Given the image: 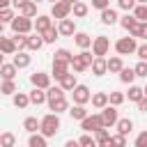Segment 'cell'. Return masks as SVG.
I'll return each instance as SVG.
<instances>
[{
  "label": "cell",
  "instance_id": "obj_24",
  "mask_svg": "<svg viewBox=\"0 0 147 147\" xmlns=\"http://www.w3.org/2000/svg\"><path fill=\"white\" fill-rule=\"evenodd\" d=\"M18 14H23V16H30V18H34L37 16V2L34 0H25L21 7H18Z\"/></svg>",
  "mask_w": 147,
  "mask_h": 147
},
{
  "label": "cell",
  "instance_id": "obj_36",
  "mask_svg": "<svg viewBox=\"0 0 147 147\" xmlns=\"http://www.w3.org/2000/svg\"><path fill=\"white\" fill-rule=\"evenodd\" d=\"M64 92H67V90H64L62 85H55V87L51 85V87L46 90V94H48V101H55V99H62V96H64ZM48 101H46V103H48Z\"/></svg>",
  "mask_w": 147,
  "mask_h": 147
},
{
  "label": "cell",
  "instance_id": "obj_40",
  "mask_svg": "<svg viewBox=\"0 0 147 147\" xmlns=\"http://www.w3.org/2000/svg\"><path fill=\"white\" fill-rule=\"evenodd\" d=\"M28 37H30V34L14 32V41H16V48H18V51H28Z\"/></svg>",
  "mask_w": 147,
  "mask_h": 147
},
{
  "label": "cell",
  "instance_id": "obj_14",
  "mask_svg": "<svg viewBox=\"0 0 147 147\" xmlns=\"http://www.w3.org/2000/svg\"><path fill=\"white\" fill-rule=\"evenodd\" d=\"M138 23H140V21H138V18L133 16V11H126V14H124V16L119 18V25H122V28H124L126 32H133V30L138 28Z\"/></svg>",
  "mask_w": 147,
  "mask_h": 147
},
{
  "label": "cell",
  "instance_id": "obj_39",
  "mask_svg": "<svg viewBox=\"0 0 147 147\" xmlns=\"http://www.w3.org/2000/svg\"><path fill=\"white\" fill-rule=\"evenodd\" d=\"M41 34H44V41H46V44H53L57 37H62V34H60V30H57L55 25H51V28H48L46 32H41Z\"/></svg>",
  "mask_w": 147,
  "mask_h": 147
},
{
  "label": "cell",
  "instance_id": "obj_41",
  "mask_svg": "<svg viewBox=\"0 0 147 147\" xmlns=\"http://www.w3.org/2000/svg\"><path fill=\"white\" fill-rule=\"evenodd\" d=\"M129 34H133V37H138V39H145V41H147V21H140V23H138V28H136L133 32H129Z\"/></svg>",
  "mask_w": 147,
  "mask_h": 147
},
{
  "label": "cell",
  "instance_id": "obj_54",
  "mask_svg": "<svg viewBox=\"0 0 147 147\" xmlns=\"http://www.w3.org/2000/svg\"><path fill=\"white\" fill-rule=\"evenodd\" d=\"M138 110H140V113H147V94L138 101Z\"/></svg>",
  "mask_w": 147,
  "mask_h": 147
},
{
  "label": "cell",
  "instance_id": "obj_7",
  "mask_svg": "<svg viewBox=\"0 0 147 147\" xmlns=\"http://www.w3.org/2000/svg\"><path fill=\"white\" fill-rule=\"evenodd\" d=\"M108 51H110V39H108L106 34L94 37V41H92V53H94V55H108Z\"/></svg>",
  "mask_w": 147,
  "mask_h": 147
},
{
  "label": "cell",
  "instance_id": "obj_47",
  "mask_svg": "<svg viewBox=\"0 0 147 147\" xmlns=\"http://www.w3.org/2000/svg\"><path fill=\"white\" fill-rule=\"evenodd\" d=\"M136 5H138V0H117V7L124 9V11H133Z\"/></svg>",
  "mask_w": 147,
  "mask_h": 147
},
{
  "label": "cell",
  "instance_id": "obj_35",
  "mask_svg": "<svg viewBox=\"0 0 147 147\" xmlns=\"http://www.w3.org/2000/svg\"><path fill=\"white\" fill-rule=\"evenodd\" d=\"M87 11H90V7L83 2V0H78V2H74V9H71V14H74V18H83V16H87Z\"/></svg>",
  "mask_w": 147,
  "mask_h": 147
},
{
  "label": "cell",
  "instance_id": "obj_32",
  "mask_svg": "<svg viewBox=\"0 0 147 147\" xmlns=\"http://www.w3.org/2000/svg\"><path fill=\"white\" fill-rule=\"evenodd\" d=\"M129 101H133V103H138L142 96H145V87H138V85H129Z\"/></svg>",
  "mask_w": 147,
  "mask_h": 147
},
{
  "label": "cell",
  "instance_id": "obj_15",
  "mask_svg": "<svg viewBox=\"0 0 147 147\" xmlns=\"http://www.w3.org/2000/svg\"><path fill=\"white\" fill-rule=\"evenodd\" d=\"M11 62H14L18 69H25V67H30V62H32V55H30L28 51H16Z\"/></svg>",
  "mask_w": 147,
  "mask_h": 147
},
{
  "label": "cell",
  "instance_id": "obj_13",
  "mask_svg": "<svg viewBox=\"0 0 147 147\" xmlns=\"http://www.w3.org/2000/svg\"><path fill=\"white\" fill-rule=\"evenodd\" d=\"M90 69H92V74H94V76H103V74H108V60H106L103 55H96Z\"/></svg>",
  "mask_w": 147,
  "mask_h": 147
},
{
  "label": "cell",
  "instance_id": "obj_53",
  "mask_svg": "<svg viewBox=\"0 0 147 147\" xmlns=\"http://www.w3.org/2000/svg\"><path fill=\"white\" fill-rule=\"evenodd\" d=\"M136 55H138V57H140V60H147V41H145V44H140V46H138V51H136Z\"/></svg>",
  "mask_w": 147,
  "mask_h": 147
},
{
  "label": "cell",
  "instance_id": "obj_55",
  "mask_svg": "<svg viewBox=\"0 0 147 147\" xmlns=\"http://www.w3.org/2000/svg\"><path fill=\"white\" fill-rule=\"evenodd\" d=\"M23 2H25V0H11V5H14V7H16V9H18V7H21V5H23Z\"/></svg>",
  "mask_w": 147,
  "mask_h": 147
},
{
  "label": "cell",
  "instance_id": "obj_60",
  "mask_svg": "<svg viewBox=\"0 0 147 147\" xmlns=\"http://www.w3.org/2000/svg\"><path fill=\"white\" fill-rule=\"evenodd\" d=\"M48 2H57V0H48Z\"/></svg>",
  "mask_w": 147,
  "mask_h": 147
},
{
  "label": "cell",
  "instance_id": "obj_52",
  "mask_svg": "<svg viewBox=\"0 0 147 147\" xmlns=\"http://www.w3.org/2000/svg\"><path fill=\"white\" fill-rule=\"evenodd\" d=\"M92 7L101 11V9H106V7H110V0H92Z\"/></svg>",
  "mask_w": 147,
  "mask_h": 147
},
{
  "label": "cell",
  "instance_id": "obj_5",
  "mask_svg": "<svg viewBox=\"0 0 147 147\" xmlns=\"http://www.w3.org/2000/svg\"><path fill=\"white\" fill-rule=\"evenodd\" d=\"M101 126H106V124H103V117H101V113H94V115H87L85 119H80V129H83V131H90V133H94V131H99Z\"/></svg>",
  "mask_w": 147,
  "mask_h": 147
},
{
  "label": "cell",
  "instance_id": "obj_44",
  "mask_svg": "<svg viewBox=\"0 0 147 147\" xmlns=\"http://www.w3.org/2000/svg\"><path fill=\"white\" fill-rule=\"evenodd\" d=\"M16 145V138H14V133H2L0 136V147H14Z\"/></svg>",
  "mask_w": 147,
  "mask_h": 147
},
{
  "label": "cell",
  "instance_id": "obj_48",
  "mask_svg": "<svg viewBox=\"0 0 147 147\" xmlns=\"http://www.w3.org/2000/svg\"><path fill=\"white\" fill-rule=\"evenodd\" d=\"M136 74H138V78H147V60H140L136 67Z\"/></svg>",
  "mask_w": 147,
  "mask_h": 147
},
{
  "label": "cell",
  "instance_id": "obj_38",
  "mask_svg": "<svg viewBox=\"0 0 147 147\" xmlns=\"http://www.w3.org/2000/svg\"><path fill=\"white\" fill-rule=\"evenodd\" d=\"M0 92H2L5 96H14L18 90H16V83H14V80H2V85H0Z\"/></svg>",
  "mask_w": 147,
  "mask_h": 147
},
{
  "label": "cell",
  "instance_id": "obj_17",
  "mask_svg": "<svg viewBox=\"0 0 147 147\" xmlns=\"http://www.w3.org/2000/svg\"><path fill=\"white\" fill-rule=\"evenodd\" d=\"M101 23H103V25H115V23H119V16H117V11H115L113 7H106V9H101Z\"/></svg>",
  "mask_w": 147,
  "mask_h": 147
},
{
  "label": "cell",
  "instance_id": "obj_25",
  "mask_svg": "<svg viewBox=\"0 0 147 147\" xmlns=\"http://www.w3.org/2000/svg\"><path fill=\"white\" fill-rule=\"evenodd\" d=\"M74 41H76V46H78V48L83 51V48H90L94 39H92V37L87 34V32H76V34H74Z\"/></svg>",
  "mask_w": 147,
  "mask_h": 147
},
{
  "label": "cell",
  "instance_id": "obj_46",
  "mask_svg": "<svg viewBox=\"0 0 147 147\" xmlns=\"http://www.w3.org/2000/svg\"><path fill=\"white\" fill-rule=\"evenodd\" d=\"M78 145H83V147H90V145H92V147H94V145H96V138H92L90 131H85V133L78 138Z\"/></svg>",
  "mask_w": 147,
  "mask_h": 147
},
{
  "label": "cell",
  "instance_id": "obj_20",
  "mask_svg": "<svg viewBox=\"0 0 147 147\" xmlns=\"http://www.w3.org/2000/svg\"><path fill=\"white\" fill-rule=\"evenodd\" d=\"M108 103H110V94H108V92H94V94H92V106H94L96 110L106 108Z\"/></svg>",
  "mask_w": 147,
  "mask_h": 147
},
{
  "label": "cell",
  "instance_id": "obj_27",
  "mask_svg": "<svg viewBox=\"0 0 147 147\" xmlns=\"http://www.w3.org/2000/svg\"><path fill=\"white\" fill-rule=\"evenodd\" d=\"M48 108L53 110V113H69V101L62 96V99H55V101H48Z\"/></svg>",
  "mask_w": 147,
  "mask_h": 147
},
{
  "label": "cell",
  "instance_id": "obj_4",
  "mask_svg": "<svg viewBox=\"0 0 147 147\" xmlns=\"http://www.w3.org/2000/svg\"><path fill=\"white\" fill-rule=\"evenodd\" d=\"M9 25H11V32H23V34H30L34 30V21L30 16H23V14H18Z\"/></svg>",
  "mask_w": 147,
  "mask_h": 147
},
{
  "label": "cell",
  "instance_id": "obj_37",
  "mask_svg": "<svg viewBox=\"0 0 147 147\" xmlns=\"http://www.w3.org/2000/svg\"><path fill=\"white\" fill-rule=\"evenodd\" d=\"M60 85H62V87H64L67 92H71V90H74V87L78 85V80H76V74H71V71H69V74H67V76H64V78L60 80Z\"/></svg>",
  "mask_w": 147,
  "mask_h": 147
},
{
  "label": "cell",
  "instance_id": "obj_19",
  "mask_svg": "<svg viewBox=\"0 0 147 147\" xmlns=\"http://www.w3.org/2000/svg\"><path fill=\"white\" fill-rule=\"evenodd\" d=\"M0 51H2V55H14L18 51L14 37H0Z\"/></svg>",
  "mask_w": 147,
  "mask_h": 147
},
{
  "label": "cell",
  "instance_id": "obj_49",
  "mask_svg": "<svg viewBox=\"0 0 147 147\" xmlns=\"http://www.w3.org/2000/svg\"><path fill=\"white\" fill-rule=\"evenodd\" d=\"M124 99H126V96H124L122 92H110V103H113V106H122Z\"/></svg>",
  "mask_w": 147,
  "mask_h": 147
},
{
  "label": "cell",
  "instance_id": "obj_1",
  "mask_svg": "<svg viewBox=\"0 0 147 147\" xmlns=\"http://www.w3.org/2000/svg\"><path fill=\"white\" fill-rule=\"evenodd\" d=\"M60 126H62V124H60V113H53V110H51L48 115L41 117V129H39V131H41L46 138H53V136H57Z\"/></svg>",
  "mask_w": 147,
  "mask_h": 147
},
{
  "label": "cell",
  "instance_id": "obj_51",
  "mask_svg": "<svg viewBox=\"0 0 147 147\" xmlns=\"http://www.w3.org/2000/svg\"><path fill=\"white\" fill-rule=\"evenodd\" d=\"M110 145H126V136L117 131V136H113V138H110Z\"/></svg>",
  "mask_w": 147,
  "mask_h": 147
},
{
  "label": "cell",
  "instance_id": "obj_18",
  "mask_svg": "<svg viewBox=\"0 0 147 147\" xmlns=\"http://www.w3.org/2000/svg\"><path fill=\"white\" fill-rule=\"evenodd\" d=\"M51 25H53V18H51L48 14H39V16L34 18V32H46Z\"/></svg>",
  "mask_w": 147,
  "mask_h": 147
},
{
  "label": "cell",
  "instance_id": "obj_42",
  "mask_svg": "<svg viewBox=\"0 0 147 147\" xmlns=\"http://www.w3.org/2000/svg\"><path fill=\"white\" fill-rule=\"evenodd\" d=\"M16 16H14V9L11 7H2L0 9V23H11Z\"/></svg>",
  "mask_w": 147,
  "mask_h": 147
},
{
  "label": "cell",
  "instance_id": "obj_59",
  "mask_svg": "<svg viewBox=\"0 0 147 147\" xmlns=\"http://www.w3.org/2000/svg\"><path fill=\"white\" fill-rule=\"evenodd\" d=\"M34 2H44V0H34Z\"/></svg>",
  "mask_w": 147,
  "mask_h": 147
},
{
  "label": "cell",
  "instance_id": "obj_43",
  "mask_svg": "<svg viewBox=\"0 0 147 147\" xmlns=\"http://www.w3.org/2000/svg\"><path fill=\"white\" fill-rule=\"evenodd\" d=\"M71 51H67V48H57L55 53H53V60H64V62H71Z\"/></svg>",
  "mask_w": 147,
  "mask_h": 147
},
{
  "label": "cell",
  "instance_id": "obj_30",
  "mask_svg": "<svg viewBox=\"0 0 147 147\" xmlns=\"http://www.w3.org/2000/svg\"><path fill=\"white\" fill-rule=\"evenodd\" d=\"M94 138H96V145L103 147V145H110V138H113V136H110L108 126H101L99 131H94Z\"/></svg>",
  "mask_w": 147,
  "mask_h": 147
},
{
  "label": "cell",
  "instance_id": "obj_45",
  "mask_svg": "<svg viewBox=\"0 0 147 147\" xmlns=\"http://www.w3.org/2000/svg\"><path fill=\"white\" fill-rule=\"evenodd\" d=\"M133 16L138 18V21H147V5H136V9H133Z\"/></svg>",
  "mask_w": 147,
  "mask_h": 147
},
{
  "label": "cell",
  "instance_id": "obj_21",
  "mask_svg": "<svg viewBox=\"0 0 147 147\" xmlns=\"http://www.w3.org/2000/svg\"><path fill=\"white\" fill-rule=\"evenodd\" d=\"M44 44H46V41H44V34H41V32H34V34L28 37V51H32V53L39 51Z\"/></svg>",
  "mask_w": 147,
  "mask_h": 147
},
{
  "label": "cell",
  "instance_id": "obj_23",
  "mask_svg": "<svg viewBox=\"0 0 147 147\" xmlns=\"http://www.w3.org/2000/svg\"><path fill=\"white\" fill-rule=\"evenodd\" d=\"M28 145H30V147H46V145H48V138H46L41 131H34V133H30Z\"/></svg>",
  "mask_w": 147,
  "mask_h": 147
},
{
  "label": "cell",
  "instance_id": "obj_26",
  "mask_svg": "<svg viewBox=\"0 0 147 147\" xmlns=\"http://www.w3.org/2000/svg\"><path fill=\"white\" fill-rule=\"evenodd\" d=\"M138 78V74H136V69L133 67H124L122 71H119V80L124 83V85H133V80Z\"/></svg>",
  "mask_w": 147,
  "mask_h": 147
},
{
  "label": "cell",
  "instance_id": "obj_8",
  "mask_svg": "<svg viewBox=\"0 0 147 147\" xmlns=\"http://www.w3.org/2000/svg\"><path fill=\"white\" fill-rule=\"evenodd\" d=\"M51 76H53V74H46V71H34V74H30V83H32V87L48 90V87H51Z\"/></svg>",
  "mask_w": 147,
  "mask_h": 147
},
{
  "label": "cell",
  "instance_id": "obj_16",
  "mask_svg": "<svg viewBox=\"0 0 147 147\" xmlns=\"http://www.w3.org/2000/svg\"><path fill=\"white\" fill-rule=\"evenodd\" d=\"M16 71H18V67H16L14 62H2V64H0V76H2V80H14V78H16Z\"/></svg>",
  "mask_w": 147,
  "mask_h": 147
},
{
  "label": "cell",
  "instance_id": "obj_12",
  "mask_svg": "<svg viewBox=\"0 0 147 147\" xmlns=\"http://www.w3.org/2000/svg\"><path fill=\"white\" fill-rule=\"evenodd\" d=\"M57 30H60V34L62 37H74L76 34V23H74V18H62L60 23H57Z\"/></svg>",
  "mask_w": 147,
  "mask_h": 147
},
{
  "label": "cell",
  "instance_id": "obj_56",
  "mask_svg": "<svg viewBox=\"0 0 147 147\" xmlns=\"http://www.w3.org/2000/svg\"><path fill=\"white\" fill-rule=\"evenodd\" d=\"M138 2H140V5H147V0H138Z\"/></svg>",
  "mask_w": 147,
  "mask_h": 147
},
{
  "label": "cell",
  "instance_id": "obj_34",
  "mask_svg": "<svg viewBox=\"0 0 147 147\" xmlns=\"http://www.w3.org/2000/svg\"><path fill=\"white\" fill-rule=\"evenodd\" d=\"M115 129H117L119 133H124V136H129V133L133 131V122H131L129 117H122V119H117V124H115Z\"/></svg>",
  "mask_w": 147,
  "mask_h": 147
},
{
  "label": "cell",
  "instance_id": "obj_58",
  "mask_svg": "<svg viewBox=\"0 0 147 147\" xmlns=\"http://www.w3.org/2000/svg\"><path fill=\"white\" fill-rule=\"evenodd\" d=\"M145 94H147V83H145Z\"/></svg>",
  "mask_w": 147,
  "mask_h": 147
},
{
  "label": "cell",
  "instance_id": "obj_28",
  "mask_svg": "<svg viewBox=\"0 0 147 147\" xmlns=\"http://www.w3.org/2000/svg\"><path fill=\"white\" fill-rule=\"evenodd\" d=\"M69 115H71V119H78V122H80V119H85L90 113L85 110V103H74V106L69 108Z\"/></svg>",
  "mask_w": 147,
  "mask_h": 147
},
{
  "label": "cell",
  "instance_id": "obj_6",
  "mask_svg": "<svg viewBox=\"0 0 147 147\" xmlns=\"http://www.w3.org/2000/svg\"><path fill=\"white\" fill-rule=\"evenodd\" d=\"M71 9H74V5H71L69 0H57V2H53L51 16H53V18H57V21H62V18L71 16Z\"/></svg>",
  "mask_w": 147,
  "mask_h": 147
},
{
  "label": "cell",
  "instance_id": "obj_3",
  "mask_svg": "<svg viewBox=\"0 0 147 147\" xmlns=\"http://www.w3.org/2000/svg\"><path fill=\"white\" fill-rule=\"evenodd\" d=\"M136 39H138V37H133V34H129V37H119V39L115 41V51H117V55H131V53H136V51H138Z\"/></svg>",
  "mask_w": 147,
  "mask_h": 147
},
{
  "label": "cell",
  "instance_id": "obj_31",
  "mask_svg": "<svg viewBox=\"0 0 147 147\" xmlns=\"http://www.w3.org/2000/svg\"><path fill=\"white\" fill-rule=\"evenodd\" d=\"M124 69V62H122V55H113L110 60H108V71L110 74H119Z\"/></svg>",
  "mask_w": 147,
  "mask_h": 147
},
{
  "label": "cell",
  "instance_id": "obj_11",
  "mask_svg": "<svg viewBox=\"0 0 147 147\" xmlns=\"http://www.w3.org/2000/svg\"><path fill=\"white\" fill-rule=\"evenodd\" d=\"M101 117H103V124L110 129V126H115L117 124V119H119V115H117V106H113V103H108L106 108H101Z\"/></svg>",
  "mask_w": 147,
  "mask_h": 147
},
{
  "label": "cell",
  "instance_id": "obj_10",
  "mask_svg": "<svg viewBox=\"0 0 147 147\" xmlns=\"http://www.w3.org/2000/svg\"><path fill=\"white\" fill-rule=\"evenodd\" d=\"M71 96H74V103H87V101H92V92H90L87 85H76L71 90Z\"/></svg>",
  "mask_w": 147,
  "mask_h": 147
},
{
  "label": "cell",
  "instance_id": "obj_33",
  "mask_svg": "<svg viewBox=\"0 0 147 147\" xmlns=\"http://www.w3.org/2000/svg\"><path fill=\"white\" fill-rule=\"evenodd\" d=\"M23 129H25L28 133H34V131L41 129V119H37V117H25V119H23Z\"/></svg>",
  "mask_w": 147,
  "mask_h": 147
},
{
  "label": "cell",
  "instance_id": "obj_22",
  "mask_svg": "<svg viewBox=\"0 0 147 147\" xmlns=\"http://www.w3.org/2000/svg\"><path fill=\"white\" fill-rule=\"evenodd\" d=\"M28 94H30V101H32L34 106H41V103L48 101V94H46V90H41V87H34V90L28 92Z\"/></svg>",
  "mask_w": 147,
  "mask_h": 147
},
{
  "label": "cell",
  "instance_id": "obj_50",
  "mask_svg": "<svg viewBox=\"0 0 147 147\" xmlns=\"http://www.w3.org/2000/svg\"><path fill=\"white\" fill-rule=\"evenodd\" d=\"M136 147H147V131H140L136 136Z\"/></svg>",
  "mask_w": 147,
  "mask_h": 147
},
{
  "label": "cell",
  "instance_id": "obj_9",
  "mask_svg": "<svg viewBox=\"0 0 147 147\" xmlns=\"http://www.w3.org/2000/svg\"><path fill=\"white\" fill-rule=\"evenodd\" d=\"M69 69H71V62H64V60H53V69H51V74H53V78L60 83V80L69 74Z\"/></svg>",
  "mask_w": 147,
  "mask_h": 147
},
{
  "label": "cell",
  "instance_id": "obj_57",
  "mask_svg": "<svg viewBox=\"0 0 147 147\" xmlns=\"http://www.w3.org/2000/svg\"><path fill=\"white\" fill-rule=\"evenodd\" d=\"M69 2H71V5H74V2H78V0H69Z\"/></svg>",
  "mask_w": 147,
  "mask_h": 147
},
{
  "label": "cell",
  "instance_id": "obj_29",
  "mask_svg": "<svg viewBox=\"0 0 147 147\" xmlns=\"http://www.w3.org/2000/svg\"><path fill=\"white\" fill-rule=\"evenodd\" d=\"M11 101H14V106H16V108H21V110H23V108H28V106L32 103V101H30V94H25V92H16V94L11 96Z\"/></svg>",
  "mask_w": 147,
  "mask_h": 147
},
{
  "label": "cell",
  "instance_id": "obj_2",
  "mask_svg": "<svg viewBox=\"0 0 147 147\" xmlns=\"http://www.w3.org/2000/svg\"><path fill=\"white\" fill-rule=\"evenodd\" d=\"M94 57H96L94 53H90L87 48H83L78 55H74V57H71V69H74L76 74H83L85 69H90V67H92Z\"/></svg>",
  "mask_w": 147,
  "mask_h": 147
}]
</instances>
